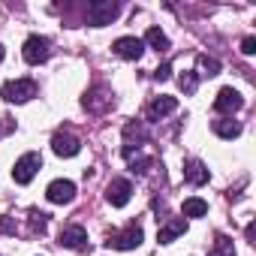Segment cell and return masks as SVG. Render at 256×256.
<instances>
[{
	"label": "cell",
	"instance_id": "3957f363",
	"mask_svg": "<svg viewBox=\"0 0 256 256\" xmlns=\"http://www.w3.org/2000/svg\"><path fill=\"white\" fill-rule=\"evenodd\" d=\"M22 54H24V60L28 64H46L48 58H52V40L48 36H40V34H34V36H28L24 40V48H22Z\"/></svg>",
	"mask_w": 256,
	"mask_h": 256
},
{
	"label": "cell",
	"instance_id": "8fae6325",
	"mask_svg": "<svg viewBox=\"0 0 256 256\" xmlns=\"http://www.w3.org/2000/svg\"><path fill=\"white\" fill-rule=\"evenodd\" d=\"M244 106V96L235 90V88H223L220 94H217V100H214V112H220V114H232V112H238Z\"/></svg>",
	"mask_w": 256,
	"mask_h": 256
},
{
	"label": "cell",
	"instance_id": "e0dca14e",
	"mask_svg": "<svg viewBox=\"0 0 256 256\" xmlns=\"http://www.w3.org/2000/svg\"><path fill=\"white\" fill-rule=\"evenodd\" d=\"M142 42H148L154 52H166V48H169V36H166L160 28H148V34H145Z\"/></svg>",
	"mask_w": 256,
	"mask_h": 256
},
{
	"label": "cell",
	"instance_id": "5b68a950",
	"mask_svg": "<svg viewBox=\"0 0 256 256\" xmlns=\"http://www.w3.org/2000/svg\"><path fill=\"white\" fill-rule=\"evenodd\" d=\"M36 96V82L34 78H12L4 84V100L6 102H28Z\"/></svg>",
	"mask_w": 256,
	"mask_h": 256
},
{
	"label": "cell",
	"instance_id": "6da1fadb",
	"mask_svg": "<svg viewBox=\"0 0 256 256\" xmlns=\"http://www.w3.org/2000/svg\"><path fill=\"white\" fill-rule=\"evenodd\" d=\"M120 6L112 4V0H94V4H88V24L90 28H106L118 18Z\"/></svg>",
	"mask_w": 256,
	"mask_h": 256
},
{
	"label": "cell",
	"instance_id": "5bb4252c",
	"mask_svg": "<svg viewBox=\"0 0 256 256\" xmlns=\"http://www.w3.org/2000/svg\"><path fill=\"white\" fill-rule=\"evenodd\" d=\"M178 108V100L175 96H157L151 106H148V120H160L166 114H172Z\"/></svg>",
	"mask_w": 256,
	"mask_h": 256
},
{
	"label": "cell",
	"instance_id": "2e32d148",
	"mask_svg": "<svg viewBox=\"0 0 256 256\" xmlns=\"http://www.w3.org/2000/svg\"><path fill=\"white\" fill-rule=\"evenodd\" d=\"M211 130H214L220 139H238V136H241V124L232 120V118H217V120L211 124Z\"/></svg>",
	"mask_w": 256,
	"mask_h": 256
},
{
	"label": "cell",
	"instance_id": "603a6c76",
	"mask_svg": "<svg viewBox=\"0 0 256 256\" xmlns=\"http://www.w3.org/2000/svg\"><path fill=\"white\" fill-rule=\"evenodd\" d=\"M169 76H172V64H160V66L154 70V78H157V82H166Z\"/></svg>",
	"mask_w": 256,
	"mask_h": 256
},
{
	"label": "cell",
	"instance_id": "9a60e30c",
	"mask_svg": "<svg viewBox=\"0 0 256 256\" xmlns=\"http://www.w3.org/2000/svg\"><path fill=\"white\" fill-rule=\"evenodd\" d=\"M187 232V220H181V217H175V220H169V223H163L160 226V232H157V241L160 244H172L178 235H184Z\"/></svg>",
	"mask_w": 256,
	"mask_h": 256
},
{
	"label": "cell",
	"instance_id": "cb8c5ba5",
	"mask_svg": "<svg viewBox=\"0 0 256 256\" xmlns=\"http://www.w3.org/2000/svg\"><path fill=\"white\" fill-rule=\"evenodd\" d=\"M241 52H244V54H253V52H256V40H253V36H247V40L241 42Z\"/></svg>",
	"mask_w": 256,
	"mask_h": 256
},
{
	"label": "cell",
	"instance_id": "7c38bea8",
	"mask_svg": "<svg viewBox=\"0 0 256 256\" xmlns=\"http://www.w3.org/2000/svg\"><path fill=\"white\" fill-rule=\"evenodd\" d=\"M82 106H84L88 112H106V108L112 106V90H108V88H90V90L84 94Z\"/></svg>",
	"mask_w": 256,
	"mask_h": 256
},
{
	"label": "cell",
	"instance_id": "30bf717a",
	"mask_svg": "<svg viewBox=\"0 0 256 256\" xmlns=\"http://www.w3.org/2000/svg\"><path fill=\"white\" fill-rule=\"evenodd\" d=\"M58 244L60 247H70V250H88V232H84V226H78V223L64 226Z\"/></svg>",
	"mask_w": 256,
	"mask_h": 256
},
{
	"label": "cell",
	"instance_id": "9c48e42d",
	"mask_svg": "<svg viewBox=\"0 0 256 256\" xmlns=\"http://www.w3.org/2000/svg\"><path fill=\"white\" fill-rule=\"evenodd\" d=\"M130 196H133V184L126 181V178H114L106 187V199H108L112 208H124L126 202H130Z\"/></svg>",
	"mask_w": 256,
	"mask_h": 256
},
{
	"label": "cell",
	"instance_id": "ffe728a7",
	"mask_svg": "<svg viewBox=\"0 0 256 256\" xmlns=\"http://www.w3.org/2000/svg\"><path fill=\"white\" fill-rule=\"evenodd\" d=\"M199 76H217L220 72V60L217 58H208V54H199Z\"/></svg>",
	"mask_w": 256,
	"mask_h": 256
},
{
	"label": "cell",
	"instance_id": "8992f818",
	"mask_svg": "<svg viewBox=\"0 0 256 256\" xmlns=\"http://www.w3.org/2000/svg\"><path fill=\"white\" fill-rule=\"evenodd\" d=\"M52 151H54L58 157H76V154L82 151V142H78L76 133H70V130H58V133L52 136Z\"/></svg>",
	"mask_w": 256,
	"mask_h": 256
},
{
	"label": "cell",
	"instance_id": "52a82bcc",
	"mask_svg": "<svg viewBox=\"0 0 256 256\" xmlns=\"http://www.w3.org/2000/svg\"><path fill=\"white\" fill-rule=\"evenodd\" d=\"M46 199L54 202V205H70L76 199V184L66 181V178H58V181H52L46 187Z\"/></svg>",
	"mask_w": 256,
	"mask_h": 256
},
{
	"label": "cell",
	"instance_id": "d4e9b609",
	"mask_svg": "<svg viewBox=\"0 0 256 256\" xmlns=\"http://www.w3.org/2000/svg\"><path fill=\"white\" fill-rule=\"evenodd\" d=\"M0 232H16V223L10 217H0Z\"/></svg>",
	"mask_w": 256,
	"mask_h": 256
},
{
	"label": "cell",
	"instance_id": "ac0fdd59",
	"mask_svg": "<svg viewBox=\"0 0 256 256\" xmlns=\"http://www.w3.org/2000/svg\"><path fill=\"white\" fill-rule=\"evenodd\" d=\"M208 214V202L193 196V199H184V217H205Z\"/></svg>",
	"mask_w": 256,
	"mask_h": 256
},
{
	"label": "cell",
	"instance_id": "44dd1931",
	"mask_svg": "<svg viewBox=\"0 0 256 256\" xmlns=\"http://www.w3.org/2000/svg\"><path fill=\"white\" fill-rule=\"evenodd\" d=\"M48 226V214L42 211H30V235H42Z\"/></svg>",
	"mask_w": 256,
	"mask_h": 256
},
{
	"label": "cell",
	"instance_id": "d6986e66",
	"mask_svg": "<svg viewBox=\"0 0 256 256\" xmlns=\"http://www.w3.org/2000/svg\"><path fill=\"white\" fill-rule=\"evenodd\" d=\"M208 256H235V244H232V238L217 235V241H214V247L208 250Z\"/></svg>",
	"mask_w": 256,
	"mask_h": 256
},
{
	"label": "cell",
	"instance_id": "7a4b0ae2",
	"mask_svg": "<svg viewBox=\"0 0 256 256\" xmlns=\"http://www.w3.org/2000/svg\"><path fill=\"white\" fill-rule=\"evenodd\" d=\"M40 169H42V154L28 151L24 157L16 160V166H12V181H16V184H30Z\"/></svg>",
	"mask_w": 256,
	"mask_h": 256
},
{
	"label": "cell",
	"instance_id": "ba28073f",
	"mask_svg": "<svg viewBox=\"0 0 256 256\" xmlns=\"http://www.w3.org/2000/svg\"><path fill=\"white\" fill-rule=\"evenodd\" d=\"M112 52H114L118 58H124V60H139V58L145 54V42H142L139 36H120V40H114Z\"/></svg>",
	"mask_w": 256,
	"mask_h": 256
},
{
	"label": "cell",
	"instance_id": "484cf974",
	"mask_svg": "<svg viewBox=\"0 0 256 256\" xmlns=\"http://www.w3.org/2000/svg\"><path fill=\"white\" fill-rule=\"evenodd\" d=\"M4 58H6V52H4V46H0V60H4Z\"/></svg>",
	"mask_w": 256,
	"mask_h": 256
},
{
	"label": "cell",
	"instance_id": "7402d4cb",
	"mask_svg": "<svg viewBox=\"0 0 256 256\" xmlns=\"http://www.w3.org/2000/svg\"><path fill=\"white\" fill-rule=\"evenodd\" d=\"M178 84H181V90H184V94H193V90H196V84H199V72H184V76L178 78Z\"/></svg>",
	"mask_w": 256,
	"mask_h": 256
},
{
	"label": "cell",
	"instance_id": "277c9868",
	"mask_svg": "<svg viewBox=\"0 0 256 256\" xmlns=\"http://www.w3.org/2000/svg\"><path fill=\"white\" fill-rule=\"evenodd\" d=\"M142 238H145L142 226L130 223V226H126V229H120V232H112L106 244H108V247H114V250H136V247L142 244Z\"/></svg>",
	"mask_w": 256,
	"mask_h": 256
},
{
	"label": "cell",
	"instance_id": "4fadbf2b",
	"mask_svg": "<svg viewBox=\"0 0 256 256\" xmlns=\"http://www.w3.org/2000/svg\"><path fill=\"white\" fill-rule=\"evenodd\" d=\"M184 178H187L193 187H202V184H208L211 172H208V166H205L202 160H187V163H184Z\"/></svg>",
	"mask_w": 256,
	"mask_h": 256
}]
</instances>
